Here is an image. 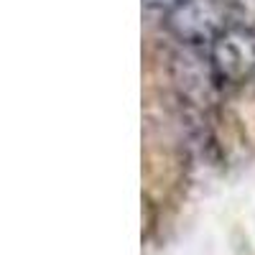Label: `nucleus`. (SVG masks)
Wrapping results in <instances>:
<instances>
[{
	"mask_svg": "<svg viewBox=\"0 0 255 255\" xmlns=\"http://www.w3.org/2000/svg\"><path fill=\"white\" fill-rule=\"evenodd\" d=\"M143 3H145L148 8H153V10H163V13H168V10L179 8L181 3H186V0H143Z\"/></svg>",
	"mask_w": 255,
	"mask_h": 255,
	"instance_id": "5",
	"label": "nucleus"
},
{
	"mask_svg": "<svg viewBox=\"0 0 255 255\" xmlns=\"http://www.w3.org/2000/svg\"><path fill=\"white\" fill-rule=\"evenodd\" d=\"M174 61H176L174 64V82H176L181 97H186L194 105L215 102L222 84L217 82V74L212 69L209 54L202 56L197 49H191V51H184L181 56H176Z\"/></svg>",
	"mask_w": 255,
	"mask_h": 255,
	"instance_id": "3",
	"label": "nucleus"
},
{
	"mask_svg": "<svg viewBox=\"0 0 255 255\" xmlns=\"http://www.w3.org/2000/svg\"><path fill=\"white\" fill-rule=\"evenodd\" d=\"M166 31L189 49L212 46L232 28L227 0H186L166 13Z\"/></svg>",
	"mask_w": 255,
	"mask_h": 255,
	"instance_id": "1",
	"label": "nucleus"
},
{
	"mask_svg": "<svg viewBox=\"0 0 255 255\" xmlns=\"http://www.w3.org/2000/svg\"><path fill=\"white\" fill-rule=\"evenodd\" d=\"M227 8L232 26L255 33V0H227Z\"/></svg>",
	"mask_w": 255,
	"mask_h": 255,
	"instance_id": "4",
	"label": "nucleus"
},
{
	"mask_svg": "<svg viewBox=\"0 0 255 255\" xmlns=\"http://www.w3.org/2000/svg\"><path fill=\"white\" fill-rule=\"evenodd\" d=\"M209 61L222 87H238L255 74V33L227 28L209 46Z\"/></svg>",
	"mask_w": 255,
	"mask_h": 255,
	"instance_id": "2",
	"label": "nucleus"
}]
</instances>
